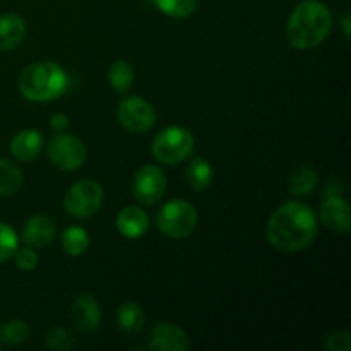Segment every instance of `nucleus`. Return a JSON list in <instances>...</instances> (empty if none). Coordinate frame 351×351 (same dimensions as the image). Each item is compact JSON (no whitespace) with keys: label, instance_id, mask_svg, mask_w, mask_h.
<instances>
[{"label":"nucleus","instance_id":"f8f14e48","mask_svg":"<svg viewBox=\"0 0 351 351\" xmlns=\"http://www.w3.org/2000/svg\"><path fill=\"white\" fill-rule=\"evenodd\" d=\"M321 221L331 232L348 233L351 230V209L343 195H329L321 206Z\"/></svg>","mask_w":351,"mask_h":351},{"label":"nucleus","instance_id":"c85d7f7f","mask_svg":"<svg viewBox=\"0 0 351 351\" xmlns=\"http://www.w3.org/2000/svg\"><path fill=\"white\" fill-rule=\"evenodd\" d=\"M50 127L55 132H64L69 127V117L65 113H55L50 119Z\"/></svg>","mask_w":351,"mask_h":351},{"label":"nucleus","instance_id":"4be33fe9","mask_svg":"<svg viewBox=\"0 0 351 351\" xmlns=\"http://www.w3.org/2000/svg\"><path fill=\"white\" fill-rule=\"evenodd\" d=\"M23 184V171L10 161L0 160V195L16 194Z\"/></svg>","mask_w":351,"mask_h":351},{"label":"nucleus","instance_id":"dca6fc26","mask_svg":"<svg viewBox=\"0 0 351 351\" xmlns=\"http://www.w3.org/2000/svg\"><path fill=\"white\" fill-rule=\"evenodd\" d=\"M26 36V23L17 14H3L0 16V50H14L23 43Z\"/></svg>","mask_w":351,"mask_h":351},{"label":"nucleus","instance_id":"39448f33","mask_svg":"<svg viewBox=\"0 0 351 351\" xmlns=\"http://www.w3.org/2000/svg\"><path fill=\"white\" fill-rule=\"evenodd\" d=\"M197 211L191 202L175 199L161 206L156 215V226L168 239H187L197 226Z\"/></svg>","mask_w":351,"mask_h":351},{"label":"nucleus","instance_id":"7ed1b4c3","mask_svg":"<svg viewBox=\"0 0 351 351\" xmlns=\"http://www.w3.org/2000/svg\"><path fill=\"white\" fill-rule=\"evenodd\" d=\"M69 88V75L57 62L40 60L27 65L19 75V91L26 99L47 103L60 98Z\"/></svg>","mask_w":351,"mask_h":351},{"label":"nucleus","instance_id":"f03ea898","mask_svg":"<svg viewBox=\"0 0 351 351\" xmlns=\"http://www.w3.org/2000/svg\"><path fill=\"white\" fill-rule=\"evenodd\" d=\"M332 27V14L321 0H304L290 14L287 40L297 50H312L328 40Z\"/></svg>","mask_w":351,"mask_h":351},{"label":"nucleus","instance_id":"bb28decb","mask_svg":"<svg viewBox=\"0 0 351 351\" xmlns=\"http://www.w3.org/2000/svg\"><path fill=\"white\" fill-rule=\"evenodd\" d=\"M12 257H14V261H16V266L19 267L21 271H26V273L34 271L38 267V264H40V259H38L34 249H31V247H27V245L23 247V249H19V247H17Z\"/></svg>","mask_w":351,"mask_h":351},{"label":"nucleus","instance_id":"cd10ccee","mask_svg":"<svg viewBox=\"0 0 351 351\" xmlns=\"http://www.w3.org/2000/svg\"><path fill=\"white\" fill-rule=\"evenodd\" d=\"M326 348L329 351H350L351 335L348 331H335L326 338Z\"/></svg>","mask_w":351,"mask_h":351},{"label":"nucleus","instance_id":"aec40b11","mask_svg":"<svg viewBox=\"0 0 351 351\" xmlns=\"http://www.w3.org/2000/svg\"><path fill=\"white\" fill-rule=\"evenodd\" d=\"M89 247V235L82 226L72 225L65 228L62 233V249L67 256L79 257L88 250Z\"/></svg>","mask_w":351,"mask_h":351},{"label":"nucleus","instance_id":"c756f323","mask_svg":"<svg viewBox=\"0 0 351 351\" xmlns=\"http://www.w3.org/2000/svg\"><path fill=\"white\" fill-rule=\"evenodd\" d=\"M341 192H343L341 185H339L338 182H332V184H329L328 187L324 189L322 195H326V197H329V195H341Z\"/></svg>","mask_w":351,"mask_h":351},{"label":"nucleus","instance_id":"a211bd4d","mask_svg":"<svg viewBox=\"0 0 351 351\" xmlns=\"http://www.w3.org/2000/svg\"><path fill=\"white\" fill-rule=\"evenodd\" d=\"M213 178H215V171L206 158L197 156L189 161L187 168H185V180L191 185L192 191H206L213 184Z\"/></svg>","mask_w":351,"mask_h":351},{"label":"nucleus","instance_id":"f257e3e1","mask_svg":"<svg viewBox=\"0 0 351 351\" xmlns=\"http://www.w3.org/2000/svg\"><path fill=\"white\" fill-rule=\"evenodd\" d=\"M266 237L271 247L280 252L293 254L307 249L317 237L315 211L305 202H285L271 215Z\"/></svg>","mask_w":351,"mask_h":351},{"label":"nucleus","instance_id":"412c9836","mask_svg":"<svg viewBox=\"0 0 351 351\" xmlns=\"http://www.w3.org/2000/svg\"><path fill=\"white\" fill-rule=\"evenodd\" d=\"M134 75H136V72H134L132 65L127 60H122V58L113 60L108 69L110 84H112V88L115 89L117 93L129 91V88L134 82Z\"/></svg>","mask_w":351,"mask_h":351},{"label":"nucleus","instance_id":"9b49d317","mask_svg":"<svg viewBox=\"0 0 351 351\" xmlns=\"http://www.w3.org/2000/svg\"><path fill=\"white\" fill-rule=\"evenodd\" d=\"M69 317L79 332L89 335L101 326V307L93 295H81L72 302Z\"/></svg>","mask_w":351,"mask_h":351},{"label":"nucleus","instance_id":"4468645a","mask_svg":"<svg viewBox=\"0 0 351 351\" xmlns=\"http://www.w3.org/2000/svg\"><path fill=\"white\" fill-rule=\"evenodd\" d=\"M115 226L125 239H141L146 235L147 228H149V218L146 213L136 206H127L122 211L117 215Z\"/></svg>","mask_w":351,"mask_h":351},{"label":"nucleus","instance_id":"a878e982","mask_svg":"<svg viewBox=\"0 0 351 351\" xmlns=\"http://www.w3.org/2000/svg\"><path fill=\"white\" fill-rule=\"evenodd\" d=\"M19 245V237L16 230L7 223L0 221V264L9 261Z\"/></svg>","mask_w":351,"mask_h":351},{"label":"nucleus","instance_id":"1a4fd4ad","mask_svg":"<svg viewBox=\"0 0 351 351\" xmlns=\"http://www.w3.org/2000/svg\"><path fill=\"white\" fill-rule=\"evenodd\" d=\"M132 194L141 204H156L161 201L167 191V177L165 171L156 165H144L136 171L132 178Z\"/></svg>","mask_w":351,"mask_h":351},{"label":"nucleus","instance_id":"6ab92c4d","mask_svg":"<svg viewBox=\"0 0 351 351\" xmlns=\"http://www.w3.org/2000/svg\"><path fill=\"white\" fill-rule=\"evenodd\" d=\"M319 184V177L315 168L308 167V165H300L291 171L290 178H288V191L293 195L300 197V195H308L315 191Z\"/></svg>","mask_w":351,"mask_h":351},{"label":"nucleus","instance_id":"2eb2a0df","mask_svg":"<svg viewBox=\"0 0 351 351\" xmlns=\"http://www.w3.org/2000/svg\"><path fill=\"white\" fill-rule=\"evenodd\" d=\"M41 147H43V137L34 129L21 130L10 141V153L23 163L36 160L38 154L41 153Z\"/></svg>","mask_w":351,"mask_h":351},{"label":"nucleus","instance_id":"7c9ffc66","mask_svg":"<svg viewBox=\"0 0 351 351\" xmlns=\"http://www.w3.org/2000/svg\"><path fill=\"white\" fill-rule=\"evenodd\" d=\"M341 26H343V33H345L346 38H350L351 34V27H350V12H345L341 17Z\"/></svg>","mask_w":351,"mask_h":351},{"label":"nucleus","instance_id":"f3484780","mask_svg":"<svg viewBox=\"0 0 351 351\" xmlns=\"http://www.w3.org/2000/svg\"><path fill=\"white\" fill-rule=\"evenodd\" d=\"M144 322H146V314L136 302H123L117 311V326L127 336L139 335L144 329Z\"/></svg>","mask_w":351,"mask_h":351},{"label":"nucleus","instance_id":"20e7f679","mask_svg":"<svg viewBox=\"0 0 351 351\" xmlns=\"http://www.w3.org/2000/svg\"><path fill=\"white\" fill-rule=\"evenodd\" d=\"M151 151L160 163L178 165L187 160L194 151V136L185 127H165L153 139Z\"/></svg>","mask_w":351,"mask_h":351},{"label":"nucleus","instance_id":"ddd939ff","mask_svg":"<svg viewBox=\"0 0 351 351\" xmlns=\"http://www.w3.org/2000/svg\"><path fill=\"white\" fill-rule=\"evenodd\" d=\"M55 233H57V226L53 219L38 215L24 223L23 242L31 249H45L53 242Z\"/></svg>","mask_w":351,"mask_h":351},{"label":"nucleus","instance_id":"9d476101","mask_svg":"<svg viewBox=\"0 0 351 351\" xmlns=\"http://www.w3.org/2000/svg\"><path fill=\"white\" fill-rule=\"evenodd\" d=\"M147 346L153 351H187L191 348V339L173 322H158L149 331Z\"/></svg>","mask_w":351,"mask_h":351},{"label":"nucleus","instance_id":"393cba45","mask_svg":"<svg viewBox=\"0 0 351 351\" xmlns=\"http://www.w3.org/2000/svg\"><path fill=\"white\" fill-rule=\"evenodd\" d=\"M154 5L173 19H185L195 10V0H153Z\"/></svg>","mask_w":351,"mask_h":351},{"label":"nucleus","instance_id":"0eeeda50","mask_svg":"<svg viewBox=\"0 0 351 351\" xmlns=\"http://www.w3.org/2000/svg\"><path fill=\"white\" fill-rule=\"evenodd\" d=\"M47 154L51 165L64 171H74L84 165L88 151L84 143L75 136L57 132L48 141Z\"/></svg>","mask_w":351,"mask_h":351},{"label":"nucleus","instance_id":"5701e85b","mask_svg":"<svg viewBox=\"0 0 351 351\" xmlns=\"http://www.w3.org/2000/svg\"><path fill=\"white\" fill-rule=\"evenodd\" d=\"M29 338V326L19 319H12L0 326V343L3 346L23 345Z\"/></svg>","mask_w":351,"mask_h":351},{"label":"nucleus","instance_id":"423d86ee","mask_svg":"<svg viewBox=\"0 0 351 351\" xmlns=\"http://www.w3.org/2000/svg\"><path fill=\"white\" fill-rule=\"evenodd\" d=\"M103 189L95 180L75 182L64 197L65 211L72 218L86 219L95 216L103 206Z\"/></svg>","mask_w":351,"mask_h":351},{"label":"nucleus","instance_id":"6e6552de","mask_svg":"<svg viewBox=\"0 0 351 351\" xmlns=\"http://www.w3.org/2000/svg\"><path fill=\"white\" fill-rule=\"evenodd\" d=\"M120 125L134 134H146L156 125V110L141 96H129L117 106Z\"/></svg>","mask_w":351,"mask_h":351},{"label":"nucleus","instance_id":"b1692460","mask_svg":"<svg viewBox=\"0 0 351 351\" xmlns=\"http://www.w3.org/2000/svg\"><path fill=\"white\" fill-rule=\"evenodd\" d=\"M43 343L47 348L57 351H67L77 346V339L74 338V335L69 329L60 328V326L48 329L43 336Z\"/></svg>","mask_w":351,"mask_h":351}]
</instances>
